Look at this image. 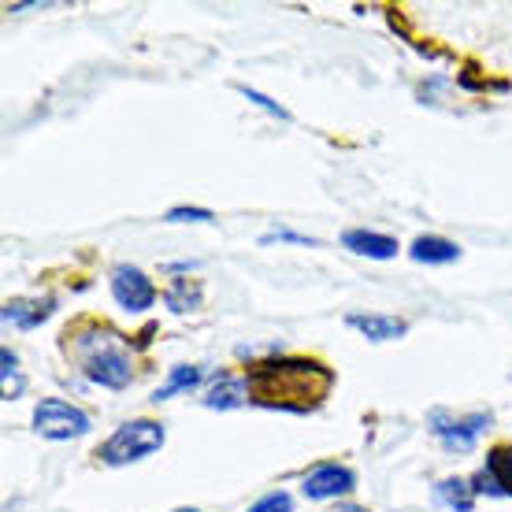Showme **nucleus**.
Returning <instances> with one entry per match:
<instances>
[{"label":"nucleus","instance_id":"13","mask_svg":"<svg viewBox=\"0 0 512 512\" xmlns=\"http://www.w3.org/2000/svg\"><path fill=\"white\" fill-rule=\"evenodd\" d=\"M412 260L416 264H453L461 256V245L449 242V238H438V234H423L412 242Z\"/></svg>","mask_w":512,"mask_h":512},{"label":"nucleus","instance_id":"21","mask_svg":"<svg viewBox=\"0 0 512 512\" xmlns=\"http://www.w3.org/2000/svg\"><path fill=\"white\" fill-rule=\"evenodd\" d=\"M331 512H368V509H360V505H334Z\"/></svg>","mask_w":512,"mask_h":512},{"label":"nucleus","instance_id":"7","mask_svg":"<svg viewBox=\"0 0 512 512\" xmlns=\"http://www.w3.org/2000/svg\"><path fill=\"white\" fill-rule=\"evenodd\" d=\"M353 487H357V479H353V472L342 468V464H316V468L301 479V490H305V498H312V501L342 498V494H349Z\"/></svg>","mask_w":512,"mask_h":512},{"label":"nucleus","instance_id":"19","mask_svg":"<svg viewBox=\"0 0 512 512\" xmlns=\"http://www.w3.org/2000/svg\"><path fill=\"white\" fill-rule=\"evenodd\" d=\"M245 97V101L249 104H256V108H264V112H268V116H275V119H290V112H286V108H279V104L271 101V97H264V93H256V90H249V86H242V90H238Z\"/></svg>","mask_w":512,"mask_h":512},{"label":"nucleus","instance_id":"20","mask_svg":"<svg viewBox=\"0 0 512 512\" xmlns=\"http://www.w3.org/2000/svg\"><path fill=\"white\" fill-rule=\"evenodd\" d=\"M167 223H212V212L208 208H171Z\"/></svg>","mask_w":512,"mask_h":512},{"label":"nucleus","instance_id":"6","mask_svg":"<svg viewBox=\"0 0 512 512\" xmlns=\"http://www.w3.org/2000/svg\"><path fill=\"white\" fill-rule=\"evenodd\" d=\"M112 297H116V305L123 308V312H149V308L156 305V286L141 268L119 264V268L112 271Z\"/></svg>","mask_w":512,"mask_h":512},{"label":"nucleus","instance_id":"3","mask_svg":"<svg viewBox=\"0 0 512 512\" xmlns=\"http://www.w3.org/2000/svg\"><path fill=\"white\" fill-rule=\"evenodd\" d=\"M164 423L156 420H127L123 427H116V435L108 438L97 457L112 468H123V464H138L145 457H153L156 449L164 446Z\"/></svg>","mask_w":512,"mask_h":512},{"label":"nucleus","instance_id":"2","mask_svg":"<svg viewBox=\"0 0 512 512\" xmlns=\"http://www.w3.org/2000/svg\"><path fill=\"white\" fill-rule=\"evenodd\" d=\"M78 360H82V372L86 379L104 390H123L134 379V360H130L127 346L119 342L116 331L108 327H86L78 331Z\"/></svg>","mask_w":512,"mask_h":512},{"label":"nucleus","instance_id":"9","mask_svg":"<svg viewBox=\"0 0 512 512\" xmlns=\"http://www.w3.org/2000/svg\"><path fill=\"white\" fill-rule=\"evenodd\" d=\"M52 308H56L52 297H15V301L4 305V323L23 327V331H34V327H41V323L49 320Z\"/></svg>","mask_w":512,"mask_h":512},{"label":"nucleus","instance_id":"10","mask_svg":"<svg viewBox=\"0 0 512 512\" xmlns=\"http://www.w3.org/2000/svg\"><path fill=\"white\" fill-rule=\"evenodd\" d=\"M245 401H249V383L245 379H238V375H219L216 383L205 390V405L208 409H242Z\"/></svg>","mask_w":512,"mask_h":512},{"label":"nucleus","instance_id":"4","mask_svg":"<svg viewBox=\"0 0 512 512\" xmlns=\"http://www.w3.org/2000/svg\"><path fill=\"white\" fill-rule=\"evenodd\" d=\"M93 423L90 416L64 401V397H41L38 405H34V431L41 438H49V442H67V438H82L90 431Z\"/></svg>","mask_w":512,"mask_h":512},{"label":"nucleus","instance_id":"12","mask_svg":"<svg viewBox=\"0 0 512 512\" xmlns=\"http://www.w3.org/2000/svg\"><path fill=\"white\" fill-rule=\"evenodd\" d=\"M342 245L353 249L357 256H368V260H390V256H397V242L390 234L379 231H346L342 234Z\"/></svg>","mask_w":512,"mask_h":512},{"label":"nucleus","instance_id":"17","mask_svg":"<svg viewBox=\"0 0 512 512\" xmlns=\"http://www.w3.org/2000/svg\"><path fill=\"white\" fill-rule=\"evenodd\" d=\"M0 360H4V397L12 401V397L23 394V379H19V360L8 346L0 349Z\"/></svg>","mask_w":512,"mask_h":512},{"label":"nucleus","instance_id":"8","mask_svg":"<svg viewBox=\"0 0 512 512\" xmlns=\"http://www.w3.org/2000/svg\"><path fill=\"white\" fill-rule=\"evenodd\" d=\"M475 494L512 498V446H498L487 457V468L475 475Z\"/></svg>","mask_w":512,"mask_h":512},{"label":"nucleus","instance_id":"14","mask_svg":"<svg viewBox=\"0 0 512 512\" xmlns=\"http://www.w3.org/2000/svg\"><path fill=\"white\" fill-rule=\"evenodd\" d=\"M201 368L197 364H175L171 372H167V383L164 386H156V394H153V401L160 405V401H171L175 394H186V390H193V386L201 383Z\"/></svg>","mask_w":512,"mask_h":512},{"label":"nucleus","instance_id":"16","mask_svg":"<svg viewBox=\"0 0 512 512\" xmlns=\"http://www.w3.org/2000/svg\"><path fill=\"white\" fill-rule=\"evenodd\" d=\"M164 305L171 312H193V308H201V286L190 279H171L164 290Z\"/></svg>","mask_w":512,"mask_h":512},{"label":"nucleus","instance_id":"15","mask_svg":"<svg viewBox=\"0 0 512 512\" xmlns=\"http://www.w3.org/2000/svg\"><path fill=\"white\" fill-rule=\"evenodd\" d=\"M435 498L453 512H472L475 505V487L464 483V479H442L435 487Z\"/></svg>","mask_w":512,"mask_h":512},{"label":"nucleus","instance_id":"5","mask_svg":"<svg viewBox=\"0 0 512 512\" xmlns=\"http://www.w3.org/2000/svg\"><path fill=\"white\" fill-rule=\"evenodd\" d=\"M427 427H431V435L442 442L446 449H457V453H468L475 449L479 435L490 427V412H468V416H453L446 409H435L427 416Z\"/></svg>","mask_w":512,"mask_h":512},{"label":"nucleus","instance_id":"11","mask_svg":"<svg viewBox=\"0 0 512 512\" xmlns=\"http://www.w3.org/2000/svg\"><path fill=\"white\" fill-rule=\"evenodd\" d=\"M349 327L353 331H360L368 342H394V338H401L405 334V320H397V316H375V312H353L349 316Z\"/></svg>","mask_w":512,"mask_h":512},{"label":"nucleus","instance_id":"22","mask_svg":"<svg viewBox=\"0 0 512 512\" xmlns=\"http://www.w3.org/2000/svg\"><path fill=\"white\" fill-rule=\"evenodd\" d=\"M175 512H201V509H175Z\"/></svg>","mask_w":512,"mask_h":512},{"label":"nucleus","instance_id":"1","mask_svg":"<svg viewBox=\"0 0 512 512\" xmlns=\"http://www.w3.org/2000/svg\"><path fill=\"white\" fill-rule=\"evenodd\" d=\"M249 397L264 409L282 412H312L323 405V397L331 394L334 375L323 368L320 360L305 357H279V360H260L245 375Z\"/></svg>","mask_w":512,"mask_h":512},{"label":"nucleus","instance_id":"18","mask_svg":"<svg viewBox=\"0 0 512 512\" xmlns=\"http://www.w3.org/2000/svg\"><path fill=\"white\" fill-rule=\"evenodd\" d=\"M245 512H294V498H290L286 490H275V494H264V498H256Z\"/></svg>","mask_w":512,"mask_h":512}]
</instances>
